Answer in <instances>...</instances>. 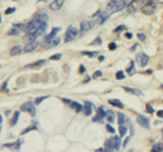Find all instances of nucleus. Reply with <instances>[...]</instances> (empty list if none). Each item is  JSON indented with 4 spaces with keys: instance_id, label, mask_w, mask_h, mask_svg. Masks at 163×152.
<instances>
[{
    "instance_id": "21",
    "label": "nucleus",
    "mask_w": 163,
    "mask_h": 152,
    "mask_svg": "<svg viewBox=\"0 0 163 152\" xmlns=\"http://www.w3.org/2000/svg\"><path fill=\"white\" fill-rule=\"evenodd\" d=\"M18 120H19V111H15V113H14V116H12V118H11V121H10V125H11V126H14V125L18 122Z\"/></svg>"
},
{
    "instance_id": "10",
    "label": "nucleus",
    "mask_w": 163,
    "mask_h": 152,
    "mask_svg": "<svg viewBox=\"0 0 163 152\" xmlns=\"http://www.w3.org/2000/svg\"><path fill=\"white\" fill-rule=\"evenodd\" d=\"M63 4H64V0H53L52 3L49 4V8L52 11H59L60 8L63 7Z\"/></svg>"
},
{
    "instance_id": "38",
    "label": "nucleus",
    "mask_w": 163,
    "mask_h": 152,
    "mask_svg": "<svg viewBox=\"0 0 163 152\" xmlns=\"http://www.w3.org/2000/svg\"><path fill=\"white\" fill-rule=\"evenodd\" d=\"M146 110H147V113H154V109H152L151 105H147V106H146Z\"/></svg>"
},
{
    "instance_id": "32",
    "label": "nucleus",
    "mask_w": 163,
    "mask_h": 152,
    "mask_svg": "<svg viewBox=\"0 0 163 152\" xmlns=\"http://www.w3.org/2000/svg\"><path fill=\"white\" fill-rule=\"evenodd\" d=\"M60 42H61V39H60V38H55V39L52 41V43H50V48H52V46H56V45H59Z\"/></svg>"
},
{
    "instance_id": "2",
    "label": "nucleus",
    "mask_w": 163,
    "mask_h": 152,
    "mask_svg": "<svg viewBox=\"0 0 163 152\" xmlns=\"http://www.w3.org/2000/svg\"><path fill=\"white\" fill-rule=\"evenodd\" d=\"M105 148H106V152L117 151L120 148V137L114 136V137H111V139H108L106 143H105Z\"/></svg>"
},
{
    "instance_id": "16",
    "label": "nucleus",
    "mask_w": 163,
    "mask_h": 152,
    "mask_svg": "<svg viewBox=\"0 0 163 152\" xmlns=\"http://www.w3.org/2000/svg\"><path fill=\"white\" fill-rule=\"evenodd\" d=\"M45 30H46V23L41 25L40 27H38L36 31H34V34H36L37 38H38V37H41V35H44V34H45Z\"/></svg>"
},
{
    "instance_id": "31",
    "label": "nucleus",
    "mask_w": 163,
    "mask_h": 152,
    "mask_svg": "<svg viewBox=\"0 0 163 152\" xmlns=\"http://www.w3.org/2000/svg\"><path fill=\"white\" fill-rule=\"evenodd\" d=\"M115 78L118 79V80H121V79L125 78V74H124L122 71H118V72H117V75H115Z\"/></svg>"
},
{
    "instance_id": "6",
    "label": "nucleus",
    "mask_w": 163,
    "mask_h": 152,
    "mask_svg": "<svg viewBox=\"0 0 163 152\" xmlns=\"http://www.w3.org/2000/svg\"><path fill=\"white\" fill-rule=\"evenodd\" d=\"M148 61H150V59H148V56L146 53H137V56H136V62L140 67H146L148 64Z\"/></svg>"
},
{
    "instance_id": "47",
    "label": "nucleus",
    "mask_w": 163,
    "mask_h": 152,
    "mask_svg": "<svg viewBox=\"0 0 163 152\" xmlns=\"http://www.w3.org/2000/svg\"><path fill=\"white\" fill-rule=\"evenodd\" d=\"M127 38H132V34H131V33H127Z\"/></svg>"
},
{
    "instance_id": "27",
    "label": "nucleus",
    "mask_w": 163,
    "mask_h": 152,
    "mask_svg": "<svg viewBox=\"0 0 163 152\" xmlns=\"http://www.w3.org/2000/svg\"><path fill=\"white\" fill-rule=\"evenodd\" d=\"M19 33H20V30H19V29L14 26V29H11V30L8 31V35H18Z\"/></svg>"
},
{
    "instance_id": "25",
    "label": "nucleus",
    "mask_w": 163,
    "mask_h": 152,
    "mask_svg": "<svg viewBox=\"0 0 163 152\" xmlns=\"http://www.w3.org/2000/svg\"><path fill=\"white\" fill-rule=\"evenodd\" d=\"M31 130H37V125H31V126H27V128L22 130V134H26V133L31 132Z\"/></svg>"
},
{
    "instance_id": "13",
    "label": "nucleus",
    "mask_w": 163,
    "mask_h": 152,
    "mask_svg": "<svg viewBox=\"0 0 163 152\" xmlns=\"http://www.w3.org/2000/svg\"><path fill=\"white\" fill-rule=\"evenodd\" d=\"M125 7H128L127 1H125V0H118V1H117V6H115V8H114V12L122 11V10H125Z\"/></svg>"
},
{
    "instance_id": "44",
    "label": "nucleus",
    "mask_w": 163,
    "mask_h": 152,
    "mask_svg": "<svg viewBox=\"0 0 163 152\" xmlns=\"http://www.w3.org/2000/svg\"><path fill=\"white\" fill-rule=\"evenodd\" d=\"M84 71H86V68H84L83 65H80V68H79V72H80V74H83Z\"/></svg>"
},
{
    "instance_id": "49",
    "label": "nucleus",
    "mask_w": 163,
    "mask_h": 152,
    "mask_svg": "<svg viewBox=\"0 0 163 152\" xmlns=\"http://www.w3.org/2000/svg\"><path fill=\"white\" fill-rule=\"evenodd\" d=\"M1 121H3V118H1V114H0V124H1Z\"/></svg>"
},
{
    "instance_id": "22",
    "label": "nucleus",
    "mask_w": 163,
    "mask_h": 152,
    "mask_svg": "<svg viewBox=\"0 0 163 152\" xmlns=\"http://www.w3.org/2000/svg\"><path fill=\"white\" fill-rule=\"evenodd\" d=\"M122 88H124V91H127V92H129V94H135V95H141V92H140L139 90H133V88H129V87H125V86H124Z\"/></svg>"
},
{
    "instance_id": "43",
    "label": "nucleus",
    "mask_w": 163,
    "mask_h": 152,
    "mask_svg": "<svg viewBox=\"0 0 163 152\" xmlns=\"http://www.w3.org/2000/svg\"><path fill=\"white\" fill-rule=\"evenodd\" d=\"M115 48H117V45H115V43H110V45H109V49H111V50H113V49H115Z\"/></svg>"
},
{
    "instance_id": "35",
    "label": "nucleus",
    "mask_w": 163,
    "mask_h": 152,
    "mask_svg": "<svg viewBox=\"0 0 163 152\" xmlns=\"http://www.w3.org/2000/svg\"><path fill=\"white\" fill-rule=\"evenodd\" d=\"M91 45H101V38L99 37H97V38L91 42Z\"/></svg>"
},
{
    "instance_id": "39",
    "label": "nucleus",
    "mask_w": 163,
    "mask_h": 152,
    "mask_svg": "<svg viewBox=\"0 0 163 152\" xmlns=\"http://www.w3.org/2000/svg\"><path fill=\"white\" fill-rule=\"evenodd\" d=\"M60 59H61V55H60V53H59V55H53V56H52V57H50V59H49V60H60Z\"/></svg>"
},
{
    "instance_id": "9",
    "label": "nucleus",
    "mask_w": 163,
    "mask_h": 152,
    "mask_svg": "<svg viewBox=\"0 0 163 152\" xmlns=\"http://www.w3.org/2000/svg\"><path fill=\"white\" fill-rule=\"evenodd\" d=\"M137 122H139V125H141L143 128L150 129V120H148L147 117H144V116L139 114V116H137Z\"/></svg>"
},
{
    "instance_id": "30",
    "label": "nucleus",
    "mask_w": 163,
    "mask_h": 152,
    "mask_svg": "<svg viewBox=\"0 0 163 152\" xmlns=\"http://www.w3.org/2000/svg\"><path fill=\"white\" fill-rule=\"evenodd\" d=\"M121 31H127V27L125 26H118V27H115L114 29V33H121Z\"/></svg>"
},
{
    "instance_id": "4",
    "label": "nucleus",
    "mask_w": 163,
    "mask_h": 152,
    "mask_svg": "<svg viewBox=\"0 0 163 152\" xmlns=\"http://www.w3.org/2000/svg\"><path fill=\"white\" fill-rule=\"evenodd\" d=\"M78 34H79V31L76 30L73 26H69L68 30H67V33H65V42H71V41L76 39Z\"/></svg>"
},
{
    "instance_id": "3",
    "label": "nucleus",
    "mask_w": 163,
    "mask_h": 152,
    "mask_svg": "<svg viewBox=\"0 0 163 152\" xmlns=\"http://www.w3.org/2000/svg\"><path fill=\"white\" fill-rule=\"evenodd\" d=\"M60 31L59 27H53L52 31H50V34H48L46 37L44 38V41H42V43H41V46L45 48V49H48V48H50V43H52V41L56 38V35H57V33Z\"/></svg>"
},
{
    "instance_id": "42",
    "label": "nucleus",
    "mask_w": 163,
    "mask_h": 152,
    "mask_svg": "<svg viewBox=\"0 0 163 152\" xmlns=\"http://www.w3.org/2000/svg\"><path fill=\"white\" fill-rule=\"evenodd\" d=\"M154 0H141V3H143V6L144 4H148V3H152Z\"/></svg>"
},
{
    "instance_id": "18",
    "label": "nucleus",
    "mask_w": 163,
    "mask_h": 152,
    "mask_svg": "<svg viewBox=\"0 0 163 152\" xmlns=\"http://www.w3.org/2000/svg\"><path fill=\"white\" fill-rule=\"evenodd\" d=\"M22 46H19V45H15V46H12L11 48V50H10V55L11 56H16V55H19V53H22Z\"/></svg>"
},
{
    "instance_id": "28",
    "label": "nucleus",
    "mask_w": 163,
    "mask_h": 152,
    "mask_svg": "<svg viewBox=\"0 0 163 152\" xmlns=\"http://www.w3.org/2000/svg\"><path fill=\"white\" fill-rule=\"evenodd\" d=\"M97 53H98V52H82V55L88 56V57H94V56H97Z\"/></svg>"
},
{
    "instance_id": "8",
    "label": "nucleus",
    "mask_w": 163,
    "mask_h": 152,
    "mask_svg": "<svg viewBox=\"0 0 163 152\" xmlns=\"http://www.w3.org/2000/svg\"><path fill=\"white\" fill-rule=\"evenodd\" d=\"M141 11H143V14H146V15H151V14H154V11H155V4L154 3L144 4L143 8H141Z\"/></svg>"
},
{
    "instance_id": "40",
    "label": "nucleus",
    "mask_w": 163,
    "mask_h": 152,
    "mask_svg": "<svg viewBox=\"0 0 163 152\" xmlns=\"http://www.w3.org/2000/svg\"><path fill=\"white\" fill-rule=\"evenodd\" d=\"M4 148H14V143H7V144L3 145Z\"/></svg>"
},
{
    "instance_id": "46",
    "label": "nucleus",
    "mask_w": 163,
    "mask_h": 152,
    "mask_svg": "<svg viewBox=\"0 0 163 152\" xmlns=\"http://www.w3.org/2000/svg\"><path fill=\"white\" fill-rule=\"evenodd\" d=\"M128 140H129V139H128V137H127V139H125V141H124V147H125V145L128 144Z\"/></svg>"
},
{
    "instance_id": "17",
    "label": "nucleus",
    "mask_w": 163,
    "mask_h": 152,
    "mask_svg": "<svg viewBox=\"0 0 163 152\" xmlns=\"http://www.w3.org/2000/svg\"><path fill=\"white\" fill-rule=\"evenodd\" d=\"M115 117H117V114H114V111H111V110H109V111H106V120H108L109 124H111V122L115 121Z\"/></svg>"
},
{
    "instance_id": "36",
    "label": "nucleus",
    "mask_w": 163,
    "mask_h": 152,
    "mask_svg": "<svg viewBox=\"0 0 163 152\" xmlns=\"http://www.w3.org/2000/svg\"><path fill=\"white\" fill-rule=\"evenodd\" d=\"M101 75H102V72H101V71H95V72L92 74V78H94V79H97V78H99Z\"/></svg>"
},
{
    "instance_id": "24",
    "label": "nucleus",
    "mask_w": 163,
    "mask_h": 152,
    "mask_svg": "<svg viewBox=\"0 0 163 152\" xmlns=\"http://www.w3.org/2000/svg\"><path fill=\"white\" fill-rule=\"evenodd\" d=\"M117 117H118V124L120 125H124V122L127 121V117H125L122 113H118L117 114Z\"/></svg>"
},
{
    "instance_id": "34",
    "label": "nucleus",
    "mask_w": 163,
    "mask_h": 152,
    "mask_svg": "<svg viewBox=\"0 0 163 152\" xmlns=\"http://www.w3.org/2000/svg\"><path fill=\"white\" fill-rule=\"evenodd\" d=\"M106 129H108V132H109V133H114V130H115V129L113 128V126H111L110 124L106 125Z\"/></svg>"
},
{
    "instance_id": "29",
    "label": "nucleus",
    "mask_w": 163,
    "mask_h": 152,
    "mask_svg": "<svg viewBox=\"0 0 163 152\" xmlns=\"http://www.w3.org/2000/svg\"><path fill=\"white\" fill-rule=\"evenodd\" d=\"M46 98H49L48 95H44V97H40V98H37V99H36V102H34V103H36V105H40L41 102H42V101H45V99H46Z\"/></svg>"
},
{
    "instance_id": "33",
    "label": "nucleus",
    "mask_w": 163,
    "mask_h": 152,
    "mask_svg": "<svg viewBox=\"0 0 163 152\" xmlns=\"http://www.w3.org/2000/svg\"><path fill=\"white\" fill-rule=\"evenodd\" d=\"M133 67H135V62H133V61H132L131 62V67H129V69H128V74H133V72H135V69H133Z\"/></svg>"
},
{
    "instance_id": "37",
    "label": "nucleus",
    "mask_w": 163,
    "mask_h": 152,
    "mask_svg": "<svg viewBox=\"0 0 163 152\" xmlns=\"http://www.w3.org/2000/svg\"><path fill=\"white\" fill-rule=\"evenodd\" d=\"M137 38H139L140 41H146V39H147V37H146L144 34H141V33H140V34H137Z\"/></svg>"
},
{
    "instance_id": "45",
    "label": "nucleus",
    "mask_w": 163,
    "mask_h": 152,
    "mask_svg": "<svg viewBox=\"0 0 163 152\" xmlns=\"http://www.w3.org/2000/svg\"><path fill=\"white\" fill-rule=\"evenodd\" d=\"M158 117L163 118V110H159V111H158Z\"/></svg>"
},
{
    "instance_id": "50",
    "label": "nucleus",
    "mask_w": 163,
    "mask_h": 152,
    "mask_svg": "<svg viewBox=\"0 0 163 152\" xmlns=\"http://www.w3.org/2000/svg\"><path fill=\"white\" fill-rule=\"evenodd\" d=\"M0 23H1V16H0Z\"/></svg>"
},
{
    "instance_id": "48",
    "label": "nucleus",
    "mask_w": 163,
    "mask_h": 152,
    "mask_svg": "<svg viewBox=\"0 0 163 152\" xmlns=\"http://www.w3.org/2000/svg\"><path fill=\"white\" fill-rule=\"evenodd\" d=\"M158 3H160V4H163V0H158Z\"/></svg>"
},
{
    "instance_id": "7",
    "label": "nucleus",
    "mask_w": 163,
    "mask_h": 152,
    "mask_svg": "<svg viewBox=\"0 0 163 152\" xmlns=\"http://www.w3.org/2000/svg\"><path fill=\"white\" fill-rule=\"evenodd\" d=\"M105 117H106V111H105L102 107H98V109H97V114L94 116L92 121L94 122H102Z\"/></svg>"
},
{
    "instance_id": "41",
    "label": "nucleus",
    "mask_w": 163,
    "mask_h": 152,
    "mask_svg": "<svg viewBox=\"0 0 163 152\" xmlns=\"http://www.w3.org/2000/svg\"><path fill=\"white\" fill-rule=\"evenodd\" d=\"M14 11H15V8H14V7H10L7 11H6V14H7V15H10V14H12Z\"/></svg>"
},
{
    "instance_id": "26",
    "label": "nucleus",
    "mask_w": 163,
    "mask_h": 152,
    "mask_svg": "<svg viewBox=\"0 0 163 152\" xmlns=\"http://www.w3.org/2000/svg\"><path fill=\"white\" fill-rule=\"evenodd\" d=\"M152 151L158 152V151H163V143H159V144H155L152 147Z\"/></svg>"
},
{
    "instance_id": "19",
    "label": "nucleus",
    "mask_w": 163,
    "mask_h": 152,
    "mask_svg": "<svg viewBox=\"0 0 163 152\" xmlns=\"http://www.w3.org/2000/svg\"><path fill=\"white\" fill-rule=\"evenodd\" d=\"M23 41H24L26 43L33 42V41H37V37H36V34H34V33H31V34H27V33H26V35H24Z\"/></svg>"
},
{
    "instance_id": "11",
    "label": "nucleus",
    "mask_w": 163,
    "mask_h": 152,
    "mask_svg": "<svg viewBox=\"0 0 163 152\" xmlns=\"http://www.w3.org/2000/svg\"><path fill=\"white\" fill-rule=\"evenodd\" d=\"M37 46H38V42H37V41H33V42H29V43H26V45H24L23 52H26V53H30V52H33Z\"/></svg>"
},
{
    "instance_id": "23",
    "label": "nucleus",
    "mask_w": 163,
    "mask_h": 152,
    "mask_svg": "<svg viewBox=\"0 0 163 152\" xmlns=\"http://www.w3.org/2000/svg\"><path fill=\"white\" fill-rule=\"evenodd\" d=\"M120 136L121 137H124L125 134H127V132H128V128L127 126H124V125H120Z\"/></svg>"
},
{
    "instance_id": "1",
    "label": "nucleus",
    "mask_w": 163,
    "mask_h": 152,
    "mask_svg": "<svg viewBox=\"0 0 163 152\" xmlns=\"http://www.w3.org/2000/svg\"><path fill=\"white\" fill-rule=\"evenodd\" d=\"M48 20H49L48 15H45V14H40V15H37L34 19H31L27 25H26V29H24V31H26L27 34H31V33H34L37 29L40 27L41 25L46 23Z\"/></svg>"
},
{
    "instance_id": "20",
    "label": "nucleus",
    "mask_w": 163,
    "mask_h": 152,
    "mask_svg": "<svg viewBox=\"0 0 163 152\" xmlns=\"http://www.w3.org/2000/svg\"><path fill=\"white\" fill-rule=\"evenodd\" d=\"M109 103H110L111 106H115V107H120V109H122L124 105L122 102L118 101V99H109Z\"/></svg>"
},
{
    "instance_id": "5",
    "label": "nucleus",
    "mask_w": 163,
    "mask_h": 152,
    "mask_svg": "<svg viewBox=\"0 0 163 152\" xmlns=\"http://www.w3.org/2000/svg\"><path fill=\"white\" fill-rule=\"evenodd\" d=\"M20 110L22 111H27L30 116H36V107H34V103L33 102H24L23 105L20 106Z\"/></svg>"
},
{
    "instance_id": "15",
    "label": "nucleus",
    "mask_w": 163,
    "mask_h": 152,
    "mask_svg": "<svg viewBox=\"0 0 163 152\" xmlns=\"http://www.w3.org/2000/svg\"><path fill=\"white\" fill-rule=\"evenodd\" d=\"M69 106H71L72 109L75 110L76 113H82V111H83V109H84V106H82L80 103H78V102H73V101H71Z\"/></svg>"
},
{
    "instance_id": "14",
    "label": "nucleus",
    "mask_w": 163,
    "mask_h": 152,
    "mask_svg": "<svg viewBox=\"0 0 163 152\" xmlns=\"http://www.w3.org/2000/svg\"><path fill=\"white\" fill-rule=\"evenodd\" d=\"M45 64H46V60H40V61L33 62V64H30V65H26L24 67V69H30V68H40V67L45 65Z\"/></svg>"
},
{
    "instance_id": "12",
    "label": "nucleus",
    "mask_w": 163,
    "mask_h": 152,
    "mask_svg": "<svg viewBox=\"0 0 163 152\" xmlns=\"http://www.w3.org/2000/svg\"><path fill=\"white\" fill-rule=\"evenodd\" d=\"M92 107H94V105H92L91 102H84V109H83V113L86 114V116H91V111H92Z\"/></svg>"
}]
</instances>
